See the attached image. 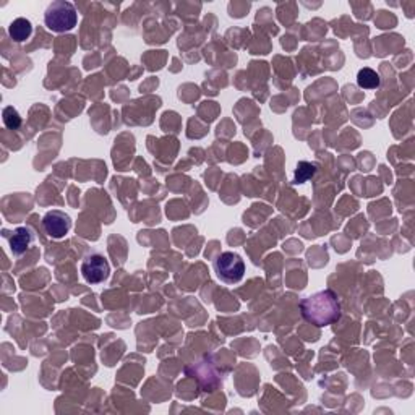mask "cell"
I'll use <instances>...</instances> for the list:
<instances>
[{
	"mask_svg": "<svg viewBox=\"0 0 415 415\" xmlns=\"http://www.w3.org/2000/svg\"><path fill=\"white\" fill-rule=\"evenodd\" d=\"M302 315L315 326H330L341 318V302L331 289L316 292L300 302Z\"/></svg>",
	"mask_w": 415,
	"mask_h": 415,
	"instance_id": "6da1fadb",
	"label": "cell"
},
{
	"mask_svg": "<svg viewBox=\"0 0 415 415\" xmlns=\"http://www.w3.org/2000/svg\"><path fill=\"white\" fill-rule=\"evenodd\" d=\"M44 23L50 31L54 33H66L71 31L78 23V13L73 3L57 0L45 8Z\"/></svg>",
	"mask_w": 415,
	"mask_h": 415,
	"instance_id": "7a4b0ae2",
	"label": "cell"
},
{
	"mask_svg": "<svg viewBox=\"0 0 415 415\" xmlns=\"http://www.w3.org/2000/svg\"><path fill=\"white\" fill-rule=\"evenodd\" d=\"M214 271L223 283L237 284L245 276V263L239 253L224 252L214 261Z\"/></svg>",
	"mask_w": 415,
	"mask_h": 415,
	"instance_id": "3957f363",
	"label": "cell"
},
{
	"mask_svg": "<svg viewBox=\"0 0 415 415\" xmlns=\"http://www.w3.org/2000/svg\"><path fill=\"white\" fill-rule=\"evenodd\" d=\"M81 274H83L86 283L90 284L104 283L111 276L109 261L101 253L86 255L83 261H81Z\"/></svg>",
	"mask_w": 415,
	"mask_h": 415,
	"instance_id": "277c9868",
	"label": "cell"
},
{
	"mask_svg": "<svg viewBox=\"0 0 415 415\" xmlns=\"http://www.w3.org/2000/svg\"><path fill=\"white\" fill-rule=\"evenodd\" d=\"M43 227L49 237L64 239L71 229V218L65 211L52 209L43 218Z\"/></svg>",
	"mask_w": 415,
	"mask_h": 415,
	"instance_id": "5b68a950",
	"label": "cell"
},
{
	"mask_svg": "<svg viewBox=\"0 0 415 415\" xmlns=\"http://www.w3.org/2000/svg\"><path fill=\"white\" fill-rule=\"evenodd\" d=\"M34 242V232L29 227H17L8 237L10 250L15 256L23 255Z\"/></svg>",
	"mask_w": 415,
	"mask_h": 415,
	"instance_id": "8992f818",
	"label": "cell"
},
{
	"mask_svg": "<svg viewBox=\"0 0 415 415\" xmlns=\"http://www.w3.org/2000/svg\"><path fill=\"white\" fill-rule=\"evenodd\" d=\"M33 33V24L27 18H17L10 23L8 34L15 43H24Z\"/></svg>",
	"mask_w": 415,
	"mask_h": 415,
	"instance_id": "52a82bcc",
	"label": "cell"
},
{
	"mask_svg": "<svg viewBox=\"0 0 415 415\" xmlns=\"http://www.w3.org/2000/svg\"><path fill=\"white\" fill-rule=\"evenodd\" d=\"M380 83H381V78H380V75H378L375 70L368 69V66H365V69H362V70H358L357 85L360 86V88H363V90H377L378 86H380Z\"/></svg>",
	"mask_w": 415,
	"mask_h": 415,
	"instance_id": "ba28073f",
	"label": "cell"
},
{
	"mask_svg": "<svg viewBox=\"0 0 415 415\" xmlns=\"http://www.w3.org/2000/svg\"><path fill=\"white\" fill-rule=\"evenodd\" d=\"M315 172H316L315 164L300 161L299 164H297V169L294 172V183H297V185H302V183L309 182L310 178L315 176Z\"/></svg>",
	"mask_w": 415,
	"mask_h": 415,
	"instance_id": "9c48e42d",
	"label": "cell"
},
{
	"mask_svg": "<svg viewBox=\"0 0 415 415\" xmlns=\"http://www.w3.org/2000/svg\"><path fill=\"white\" fill-rule=\"evenodd\" d=\"M3 124L10 130H18L20 127H22V115L18 114V111L15 109V107L8 106L3 109Z\"/></svg>",
	"mask_w": 415,
	"mask_h": 415,
	"instance_id": "30bf717a",
	"label": "cell"
}]
</instances>
